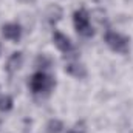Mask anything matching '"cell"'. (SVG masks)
<instances>
[{
	"instance_id": "1",
	"label": "cell",
	"mask_w": 133,
	"mask_h": 133,
	"mask_svg": "<svg viewBox=\"0 0 133 133\" xmlns=\"http://www.w3.org/2000/svg\"><path fill=\"white\" fill-rule=\"evenodd\" d=\"M56 87V81L45 71H36L30 79V88L34 95H48Z\"/></svg>"
},
{
	"instance_id": "2",
	"label": "cell",
	"mask_w": 133,
	"mask_h": 133,
	"mask_svg": "<svg viewBox=\"0 0 133 133\" xmlns=\"http://www.w3.org/2000/svg\"><path fill=\"white\" fill-rule=\"evenodd\" d=\"M73 25H74V30L77 31V34L82 37H93L95 36V30L90 23V16H88L87 9H84V8L74 11Z\"/></svg>"
},
{
	"instance_id": "3",
	"label": "cell",
	"mask_w": 133,
	"mask_h": 133,
	"mask_svg": "<svg viewBox=\"0 0 133 133\" xmlns=\"http://www.w3.org/2000/svg\"><path fill=\"white\" fill-rule=\"evenodd\" d=\"M104 40H105L107 46H108L111 51H115V53L127 54L129 50H130V40H129V37L116 33V31H107Z\"/></svg>"
},
{
	"instance_id": "4",
	"label": "cell",
	"mask_w": 133,
	"mask_h": 133,
	"mask_svg": "<svg viewBox=\"0 0 133 133\" xmlns=\"http://www.w3.org/2000/svg\"><path fill=\"white\" fill-rule=\"evenodd\" d=\"M53 42H54V45H56V48L59 50V51H62V53H71L73 51V43H71V40L66 37L65 34H62L61 31H54L53 33Z\"/></svg>"
},
{
	"instance_id": "5",
	"label": "cell",
	"mask_w": 133,
	"mask_h": 133,
	"mask_svg": "<svg viewBox=\"0 0 133 133\" xmlns=\"http://www.w3.org/2000/svg\"><path fill=\"white\" fill-rule=\"evenodd\" d=\"M2 33H3L5 39L12 40V42H19L22 37V26L19 23H6L2 28Z\"/></svg>"
},
{
	"instance_id": "6",
	"label": "cell",
	"mask_w": 133,
	"mask_h": 133,
	"mask_svg": "<svg viewBox=\"0 0 133 133\" xmlns=\"http://www.w3.org/2000/svg\"><path fill=\"white\" fill-rule=\"evenodd\" d=\"M65 71L73 76V77H77V79H84L87 76V68L84 64H81L79 61H71V62H66L65 65Z\"/></svg>"
},
{
	"instance_id": "7",
	"label": "cell",
	"mask_w": 133,
	"mask_h": 133,
	"mask_svg": "<svg viewBox=\"0 0 133 133\" xmlns=\"http://www.w3.org/2000/svg\"><path fill=\"white\" fill-rule=\"evenodd\" d=\"M22 62H23V53L22 51H16V53H12L11 56H9V59H8V62H6V71H8V74H14L20 66H22Z\"/></svg>"
},
{
	"instance_id": "8",
	"label": "cell",
	"mask_w": 133,
	"mask_h": 133,
	"mask_svg": "<svg viewBox=\"0 0 133 133\" xmlns=\"http://www.w3.org/2000/svg\"><path fill=\"white\" fill-rule=\"evenodd\" d=\"M62 129H64V124L59 119H50L46 124V133H61Z\"/></svg>"
},
{
	"instance_id": "9",
	"label": "cell",
	"mask_w": 133,
	"mask_h": 133,
	"mask_svg": "<svg viewBox=\"0 0 133 133\" xmlns=\"http://www.w3.org/2000/svg\"><path fill=\"white\" fill-rule=\"evenodd\" d=\"M12 105H14V101L11 96H8V95L0 96V111H9L12 108Z\"/></svg>"
},
{
	"instance_id": "10",
	"label": "cell",
	"mask_w": 133,
	"mask_h": 133,
	"mask_svg": "<svg viewBox=\"0 0 133 133\" xmlns=\"http://www.w3.org/2000/svg\"><path fill=\"white\" fill-rule=\"evenodd\" d=\"M70 133H79V132H70Z\"/></svg>"
}]
</instances>
